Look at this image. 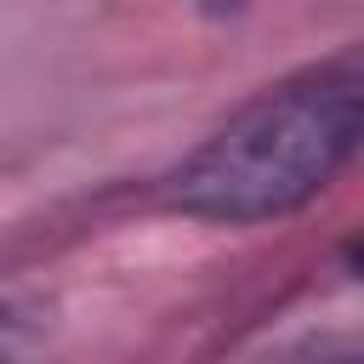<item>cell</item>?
<instances>
[{
  "mask_svg": "<svg viewBox=\"0 0 364 364\" xmlns=\"http://www.w3.org/2000/svg\"><path fill=\"white\" fill-rule=\"evenodd\" d=\"M364 131V63L336 51L233 108L171 176L165 205L193 222H273L318 199Z\"/></svg>",
  "mask_w": 364,
  "mask_h": 364,
  "instance_id": "obj_1",
  "label": "cell"
},
{
  "mask_svg": "<svg viewBox=\"0 0 364 364\" xmlns=\"http://www.w3.org/2000/svg\"><path fill=\"white\" fill-rule=\"evenodd\" d=\"M256 364H364L358 341L353 336H313V341H296V347H279Z\"/></svg>",
  "mask_w": 364,
  "mask_h": 364,
  "instance_id": "obj_2",
  "label": "cell"
},
{
  "mask_svg": "<svg viewBox=\"0 0 364 364\" xmlns=\"http://www.w3.org/2000/svg\"><path fill=\"white\" fill-rule=\"evenodd\" d=\"M0 364H46L40 330H34L17 307H6V301H0Z\"/></svg>",
  "mask_w": 364,
  "mask_h": 364,
  "instance_id": "obj_3",
  "label": "cell"
},
{
  "mask_svg": "<svg viewBox=\"0 0 364 364\" xmlns=\"http://www.w3.org/2000/svg\"><path fill=\"white\" fill-rule=\"evenodd\" d=\"M193 6H199V11H210V17H233L245 0H193Z\"/></svg>",
  "mask_w": 364,
  "mask_h": 364,
  "instance_id": "obj_4",
  "label": "cell"
}]
</instances>
